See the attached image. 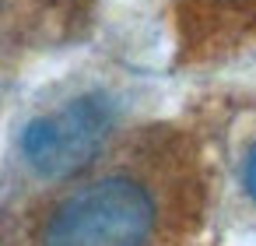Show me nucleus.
I'll list each match as a JSON object with an SVG mask.
<instances>
[{"label": "nucleus", "mask_w": 256, "mask_h": 246, "mask_svg": "<svg viewBox=\"0 0 256 246\" xmlns=\"http://www.w3.org/2000/svg\"><path fill=\"white\" fill-rule=\"evenodd\" d=\"M235 186H238L242 200L256 211V134H249L238 144V155H235Z\"/></svg>", "instance_id": "obj_3"}, {"label": "nucleus", "mask_w": 256, "mask_h": 246, "mask_svg": "<svg viewBox=\"0 0 256 246\" xmlns=\"http://www.w3.org/2000/svg\"><path fill=\"white\" fill-rule=\"evenodd\" d=\"M126 116V95L112 85H81L36 109L14 137V165L32 186H60L88 172Z\"/></svg>", "instance_id": "obj_2"}, {"label": "nucleus", "mask_w": 256, "mask_h": 246, "mask_svg": "<svg viewBox=\"0 0 256 246\" xmlns=\"http://www.w3.org/2000/svg\"><path fill=\"white\" fill-rule=\"evenodd\" d=\"M193 179L168 151H134L70 186L39 221L32 246H168L190 214Z\"/></svg>", "instance_id": "obj_1"}, {"label": "nucleus", "mask_w": 256, "mask_h": 246, "mask_svg": "<svg viewBox=\"0 0 256 246\" xmlns=\"http://www.w3.org/2000/svg\"><path fill=\"white\" fill-rule=\"evenodd\" d=\"M207 4H214L221 11H252L256 0H207Z\"/></svg>", "instance_id": "obj_4"}]
</instances>
